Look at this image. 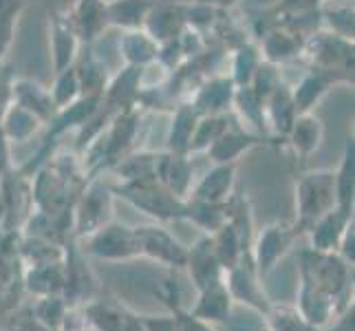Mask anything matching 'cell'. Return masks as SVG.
Segmentation results:
<instances>
[{
    "instance_id": "1",
    "label": "cell",
    "mask_w": 355,
    "mask_h": 331,
    "mask_svg": "<svg viewBox=\"0 0 355 331\" xmlns=\"http://www.w3.org/2000/svg\"><path fill=\"white\" fill-rule=\"evenodd\" d=\"M302 56H307L309 65L315 69L334 71L353 80V40L318 29L313 35L304 40Z\"/></svg>"
},
{
    "instance_id": "2",
    "label": "cell",
    "mask_w": 355,
    "mask_h": 331,
    "mask_svg": "<svg viewBox=\"0 0 355 331\" xmlns=\"http://www.w3.org/2000/svg\"><path fill=\"white\" fill-rule=\"evenodd\" d=\"M46 14H49V56H51V65L55 73L76 62L78 53L82 51V42L67 11L55 9L51 5V0H46Z\"/></svg>"
},
{
    "instance_id": "3",
    "label": "cell",
    "mask_w": 355,
    "mask_h": 331,
    "mask_svg": "<svg viewBox=\"0 0 355 331\" xmlns=\"http://www.w3.org/2000/svg\"><path fill=\"white\" fill-rule=\"evenodd\" d=\"M298 212L302 221H313L331 210L336 199V175L331 170H318L304 175L296 190Z\"/></svg>"
},
{
    "instance_id": "4",
    "label": "cell",
    "mask_w": 355,
    "mask_h": 331,
    "mask_svg": "<svg viewBox=\"0 0 355 331\" xmlns=\"http://www.w3.org/2000/svg\"><path fill=\"white\" fill-rule=\"evenodd\" d=\"M236 84L232 82L227 73H212L197 84L188 97V104L199 115H227L234 102Z\"/></svg>"
},
{
    "instance_id": "5",
    "label": "cell",
    "mask_w": 355,
    "mask_h": 331,
    "mask_svg": "<svg viewBox=\"0 0 355 331\" xmlns=\"http://www.w3.org/2000/svg\"><path fill=\"white\" fill-rule=\"evenodd\" d=\"M259 49L263 53L265 62H272L276 67L291 62L302 56L304 51V38L287 24L274 20L269 27L259 35Z\"/></svg>"
},
{
    "instance_id": "6",
    "label": "cell",
    "mask_w": 355,
    "mask_h": 331,
    "mask_svg": "<svg viewBox=\"0 0 355 331\" xmlns=\"http://www.w3.org/2000/svg\"><path fill=\"white\" fill-rule=\"evenodd\" d=\"M338 84H353V80L334 71L311 67L300 78L296 87H291V97H293V104H296V110L298 113H311L315 104H320L322 97L334 87H338Z\"/></svg>"
},
{
    "instance_id": "7",
    "label": "cell",
    "mask_w": 355,
    "mask_h": 331,
    "mask_svg": "<svg viewBox=\"0 0 355 331\" xmlns=\"http://www.w3.org/2000/svg\"><path fill=\"white\" fill-rule=\"evenodd\" d=\"M67 14L82 44H93L108 29V0H73Z\"/></svg>"
},
{
    "instance_id": "8",
    "label": "cell",
    "mask_w": 355,
    "mask_h": 331,
    "mask_svg": "<svg viewBox=\"0 0 355 331\" xmlns=\"http://www.w3.org/2000/svg\"><path fill=\"white\" fill-rule=\"evenodd\" d=\"M186 29V11H183V3L179 0H159L144 22V31L159 44L177 40Z\"/></svg>"
},
{
    "instance_id": "9",
    "label": "cell",
    "mask_w": 355,
    "mask_h": 331,
    "mask_svg": "<svg viewBox=\"0 0 355 331\" xmlns=\"http://www.w3.org/2000/svg\"><path fill=\"white\" fill-rule=\"evenodd\" d=\"M263 142H265L263 135L252 133L241 124H230L205 153L210 155L214 164H234L243 153L252 151L254 146H259Z\"/></svg>"
},
{
    "instance_id": "10",
    "label": "cell",
    "mask_w": 355,
    "mask_h": 331,
    "mask_svg": "<svg viewBox=\"0 0 355 331\" xmlns=\"http://www.w3.org/2000/svg\"><path fill=\"white\" fill-rule=\"evenodd\" d=\"M11 102L27 108L44 126L58 113V108L51 100V93H49V87H42L40 82H35L31 78L11 80Z\"/></svg>"
},
{
    "instance_id": "11",
    "label": "cell",
    "mask_w": 355,
    "mask_h": 331,
    "mask_svg": "<svg viewBox=\"0 0 355 331\" xmlns=\"http://www.w3.org/2000/svg\"><path fill=\"white\" fill-rule=\"evenodd\" d=\"M139 93H141V69L124 67L117 76H111V80H108L102 102L111 110H124L137 106Z\"/></svg>"
},
{
    "instance_id": "12",
    "label": "cell",
    "mask_w": 355,
    "mask_h": 331,
    "mask_svg": "<svg viewBox=\"0 0 355 331\" xmlns=\"http://www.w3.org/2000/svg\"><path fill=\"white\" fill-rule=\"evenodd\" d=\"M263 106H265L267 130L280 135V137H287L293 119L298 115L296 104H293V97H291V87H287L285 82L278 84V87L263 100Z\"/></svg>"
},
{
    "instance_id": "13",
    "label": "cell",
    "mask_w": 355,
    "mask_h": 331,
    "mask_svg": "<svg viewBox=\"0 0 355 331\" xmlns=\"http://www.w3.org/2000/svg\"><path fill=\"white\" fill-rule=\"evenodd\" d=\"M324 121L311 113H298L287 133V139L298 157H311L315 151H320L324 142Z\"/></svg>"
},
{
    "instance_id": "14",
    "label": "cell",
    "mask_w": 355,
    "mask_h": 331,
    "mask_svg": "<svg viewBox=\"0 0 355 331\" xmlns=\"http://www.w3.org/2000/svg\"><path fill=\"white\" fill-rule=\"evenodd\" d=\"M117 51L124 67H146L157 60L159 42L153 40L144 29H130L121 31L117 40Z\"/></svg>"
},
{
    "instance_id": "15",
    "label": "cell",
    "mask_w": 355,
    "mask_h": 331,
    "mask_svg": "<svg viewBox=\"0 0 355 331\" xmlns=\"http://www.w3.org/2000/svg\"><path fill=\"white\" fill-rule=\"evenodd\" d=\"M263 62V53L259 49V42H254L250 38L241 40L236 46H232L230 51V73L232 82L239 87H250L256 71H259Z\"/></svg>"
},
{
    "instance_id": "16",
    "label": "cell",
    "mask_w": 355,
    "mask_h": 331,
    "mask_svg": "<svg viewBox=\"0 0 355 331\" xmlns=\"http://www.w3.org/2000/svg\"><path fill=\"white\" fill-rule=\"evenodd\" d=\"M42 126L44 124L33 113H29L27 108H22L14 102H9L7 108L0 113V130H3L9 144L29 142L33 135H38Z\"/></svg>"
},
{
    "instance_id": "17",
    "label": "cell",
    "mask_w": 355,
    "mask_h": 331,
    "mask_svg": "<svg viewBox=\"0 0 355 331\" xmlns=\"http://www.w3.org/2000/svg\"><path fill=\"white\" fill-rule=\"evenodd\" d=\"M159 0H108V27L119 31L144 29V22Z\"/></svg>"
},
{
    "instance_id": "18",
    "label": "cell",
    "mask_w": 355,
    "mask_h": 331,
    "mask_svg": "<svg viewBox=\"0 0 355 331\" xmlns=\"http://www.w3.org/2000/svg\"><path fill=\"white\" fill-rule=\"evenodd\" d=\"M73 67H76L78 73L82 95H100V97L104 95L106 84L111 80V73H108V67L100 56H95L91 49L80 51Z\"/></svg>"
},
{
    "instance_id": "19",
    "label": "cell",
    "mask_w": 355,
    "mask_h": 331,
    "mask_svg": "<svg viewBox=\"0 0 355 331\" xmlns=\"http://www.w3.org/2000/svg\"><path fill=\"white\" fill-rule=\"evenodd\" d=\"M199 117L201 115L188 102H181L170 110V126H168V135H166L170 153L188 155L190 139H192L194 128H197Z\"/></svg>"
},
{
    "instance_id": "20",
    "label": "cell",
    "mask_w": 355,
    "mask_h": 331,
    "mask_svg": "<svg viewBox=\"0 0 355 331\" xmlns=\"http://www.w3.org/2000/svg\"><path fill=\"white\" fill-rule=\"evenodd\" d=\"M234 183V164H216L194 188V199L205 203H218Z\"/></svg>"
},
{
    "instance_id": "21",
    "label": "cell",
    "mask_w": 355,
    "mask_h": 331,
    "mask_svg": "<svg viewBox=\"0 0 355 331\" xmlns=\"http://www.w3.org/2000/svg\"><path fill=\"white\" fill-rule=\"evenodd\" d=\"M232 110H236L239 115V124L241 126H252L259 135L267 133V124H265V106H263V100L252 87H239L236 93H234V102H232Z\"/></svg>"
},
{
    "instance_id": "22",
    "label": "cell",
    "mask_w": 355,
    "mask_h": 331,
    "mask_svg": "<svg viewBox=\"0 0 355 331\" xmlns=\"http://www.w3.org/2000/svg\"><path fill=\"white\" fill-rule=\"evenodd\" d=\"M320 24L329 33H336L340 38L353 40L355 33V11L353 3H327L320 7Z\"/></svg>"
},
{
    "instance_id": "23",
    "label": "cell",
    "mask_w": 355,
    "mask_h": 331,
    "mask_svg": "<svg viewBox=\"0 0 355 331\" xmlns=\"http://www.w3.org/2000/svg\"><path fill=\"white\" fill-rule=\"evenodd\" d=\"M29 0H0V62L7 58L16 38V27Z\"/></svg>"
},
{
    "instance_id": "24",
    "label": "cell",
    "mask_w": 355,
    "mask_h": 331,
    "mask_svg": "<svg viewBox=\"0 0 355 331\" xmlns=\"http://www.w3.org/2000/svg\"><path fill=\"white\" fill-rule=\"evenodd\" d=\"M135 248H139L135 232H128L126 228L111 226L102 230L95 239V252L106 254V256H124L132 252Z\"/></svg>"
},
{
    "instance_id": "25",
    "label": "cell",
    "mask_w": 355,
    "mask_h": 331,
    "mask_svg": "<svg viewBox=\"0 0 355 331\" xmlns=\"http://www.w3.org/2000/svg\"><path fill=\"white\" fill-rule=\"evenodd\" d=\"M227 126H230V113L227 115H201L197 121V128H194V133H192L188 155L190 153H205Z\"/></svg>"
},
{
    "instance_id": "26",
    "label": "cell",
    "mask_w": 355,
    "mask_h": 331,
    "mask_svg": "<svg viewBox=\"0 0 355 331\" xmlns=\"http://www.w3.org/2000/svg\"><path fill=\"white\" fill-rule=\"evenodd\" d=\"M111 210V197L102 186H95L91 188L87 194H84V201L80 207V226L84 230H93L106 221V214Z\"/></svg>"
},
{
    "instance_id": "27",
    "label": "cell",
    "mask_w": 355,
    "mask_h": 331,
    "mask_svg": "<svg viewBox=\"0 0 355 331\" xmlns=\"http://www.w3.org/2000/svg\"><path fill=\"white\" fill-rule=\"evenodd\" d=\"M135 239H137L139 248H146L153 254H159V256H164V259H170V261H183L181 248L166 235L164 230L141 228V230L135 232Z\"/></svg>"
},
{
    "instance_id": "28",
    "label": "cell",
    "mask_w": 355,
    "mask_h": 331,
    "mask_svg": "<svg viewBox=\"0 0 355 331\" xmlns=\"http://www.w3.org/2000/svg\"><path fill=\"white\" fill-rule=\"evenodd\" d=\"M49 93H51V100L58 110L64 106H71L73 102H78L82 97V89H80L76 67L71 65L62 71H55V78H53L51 87H49Z\"/></svg>"
},
{
    "instance_id": "29",
    "label": "cell",
    "mask_w": 355,
    "mask_h": 331,
    "mask_svg": "<svg viewBox=\"0 0 355 331\" xmlns=\"http://www.w3.org/2000/svg\"><path fill=\"white\" fill-rule=\"evenodd\" d=\"M336 175V199L338 205H347L351 207L353 203V175H355V146L353 137L347 139L345 144V153H342V162Z\"/></svg>"
},
{
    "instance_id": "30",
    "label": "cell",
    "mask_w": 355,
    "mask_h": 331,
    "mask_svg": "<svg viewBox=\"0 0 355 331\" xmlns=\"http://www.w3.org/2000/svg\"><path fill=\"white\" fill-rule=\"evenodd\" d=\"M11 80H14V76L7 73L5 69H0V113L11 102Z\"/></svg>"
},
{
    "instance_id": "31",
    "label": "cell",
    "mask_w": 355,
    "mask_h": 331,
    "mask_svg": "<svg viewBox=\"0 0 355 331\" xmlns=\"http://www.w3.org/2000/svg\"><path fill=\"white\" fill-rule=\"evenodd\" d=\"M9 142L7 137L3 135V130H0V179H3V175L7 173V166H9Z\"/></svg>"
},
{
    "instance_id": "32",
    "label": "cell",
    "mask_w": 355,
    "mask_h": 331,
    "mask_svg": "<svg viewBox=\"0 0 355 331\" xmlns=\"http://www.w3.org/2000/svg\"><path fill=\"white\" fill-rule=\"evenodd\" d=\"M197 3H203V5H210L214 9H221V11H230L232 7H236L241 0H197Z\"/></svg>"
},
{
    "instance_id": "33",
    "label": "cell",
    "mask_w": 355,
    "mask_h": 331,
    "mask_svg": "<svg viewBox=\"0 0 355 331\" xmlns=\"http://www.w3.org/2000/svg\"><path fill=\"white\" fill-rule=\"evenodd\" d=\"M327 3H338V0H322V5H327Z\"/></svg>"
}]
</instances>
